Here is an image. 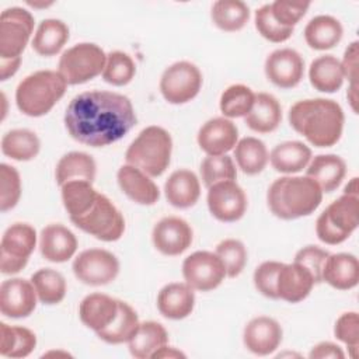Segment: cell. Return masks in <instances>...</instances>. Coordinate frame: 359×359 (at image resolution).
Segmentation results:
<instances>
[{
	"label": "cell",
	"mask_w": 359,
	"mask_h": 359,
	"mask_svg": "<svg viewBox=\"0 0 359 359\" xmlns=\"http://www.w3.org/2000/svg\"><path fill=\"white\" fill-rule=\"evenodd\" d=\"M130 100L112 91H84L72 98L65 114V126L79 143L102 147L122 139L135 125Z\"/></svg>",
	"instance_id": "6da1fadb"
},
{
	"label": "cell",
	"mask_w": 359,
	"mask_h": 359,
	"mask_svg": "<svg viewBox=\"0 0 359 359\" xmlns=\"http://www.w3.org/2000/svg\"><path fill=\"white\" fill-rule=\"evenodd\" d=\"M345 115L341 105L328 98H309L289 109L290 126L316 147H331L342 136Z\"/></svg>",
	"instance_id": "7a4b0ae2"
},
{
	"label": "cell",
	"mask_w": 359,
	"mask_h": 359,
	"mask_svg": "<svg viewBox=\"0 0 359 359\" xmlns=\"http://www.w3.org/2000/svg\"><path fill=\"white\" fill-rule=\"evenodd\" d=\"M323 201L320 185L309 177H280L268 188L266 202L271 212L282 220L311 215Z\"/></svg>",
	"instance_id": "3957f363"
},
{
	"label": "cell",
	"mask_w": 359,
	"mask_h": 359,
	"mask_svg": "<svg viewBox=\"0 0 359 359\" xmlns=\"http://www.w3.org/2000/svg\"><path fill=\"white\" fill-rule=\"evenodd\" d=\"M66 80L59 72L38 70L22 79L15 90V104L28 116H42L65 95Z\"/></svg>",
	"instance_id": "277c9868"
},
{
	"label": "cell",
	"mask_w": 359,
	"mask_h": 359,
	"mask_svg": "<svg viewBox=\"0 0 359 359\" xmlns=\"http://www.w3.org/2000/svg\"><path fill=\"white\" fill-rule=\"evenodd\" d=\"M172 151L171 135L161 126H147L129 144L125 160L149 177H160L170 165Z\"/></svg>",
	"instance_id": "5b68a950"
},
{
	"label": "cell",
	"mask_w": 359,
	"mask_h": 359,
	"mask_svg": "<svg viewBox=\"0 0 359 359\" xmlns=\"http://www.w3.org/2000/svg\"><path fill=\"white\" fill-rule=\"evenodd\" d=\"M358 196L342 194L317 217L316 233L318 240L328 245L344 243L358 227Z\"/></svg>",
	"instance_id": "8992f818"
},
{
	"label": "cell",
	"mask_w": 359,
	"mask_h": 359,
	"mask_svg": "<svg viewBox=\"0 0 359 359\" xmlns=\"http://www.w3.org/2000/svg\"><path fill=\"white\" fill-rule=\"evenodd\" d=\"M72 223L101 241H116L125 231V219L118 208L104 194L97 195L93 205L80 216L70 217Z\"/></svg>",
	"instance_id": "52a82bcc"
},
{
	"label": "cell",
	"mask_w": 359,
	"mask_h": 359,
	"mask_svg": "<svg viewBox=\"0 0 359 359\" xmlns=\"http://www.w3.org/2000/svg\"><path fill=\"white\" fill-rule=\"evenodd\" d=\"M105 62L107 55L98 45L81 42L62 53L57 72L67 84H83L101 74L105 67Z\"/></svg>",
	"instance_id": "ba28073f"
},
{
	"label": "cell",
	"mask_w": 359,
	"mask_h": 359,
	"mask_svg": "<svg viewBox=\"0 0 359 359\" xmlns=\"http://www.w3.org/2000/svg\"><path fill=\"white\" fill-rule=\"evenodd\" d=\"M36 245V231L28 223H14L0 243V271L4 275L18 273L25 268Z\"/></svg>",
	"instance_id": "9c48e42d"
},
{
	"label": "cell",
	"mask_w": 359,
	"mask_h": 359,
	"mask_svg": "<svg viewBox=\"0 0 359 359\" xmlns=\"http://www.w3.org/2000/svg\"><path fill=\"white\" fill-rule=\"evenodd\" d=\"M202 87V73L196 65L181 60L168 66L160 79V91L170 104H185L194 100Z\"/></svg>",
	"instance_id": "30bf717a"
},
{
	"label": "cell",
	"mask_w": 359,
	"mask_h": 359,
	"mask_svg": "<svg viewBox=\"0 0 359 359\" xmlns=\"http://www.w3.org/2000/svg\"><path fill=\"white\" fill-rule=\"evenodd\" d=\"M32 14L21 7L6 8L0 15V59L21 57L32 31Z\"/></svg>",
	"instance_id": "8fae6325"
},
{
	"label": "cell",
	"mask_w": 359,
	"mask_h": 359,
	"mask_svg": "<svg viewBox=\"0 0 359 359\" xmlns=\"http://www.w3.org/2000/svg\"><path fill=\"white\" fill-rule=\"evenodd\" d=\"M72 269L80 282L90 286H104L118 276L119 261L107 250L90 248L76 257Z\"/></svg>",
	"instance_id": "7c38bea8"
},
{
	"label": "cell",
	"mask_w": 359,
	"mask_h": 359,
	"mask_svg": "<svg viewBox=\"0 0 359 359\" xmlns=\"http://www.w3.org/2000/svg\"><path fill=\"white\" fill-rule=\"evenodd\" d=\"M185 282L199 292H209L220 286L227 276L222 259L210 251H195L182 262Z\"/></svg>",
	"instance_id": "4fadbf2b"
},
{
	"label": "cell",
	"mask_w": 359,
	"mask_h": 359,
	"mask_svg": "<svg viewBox=\"0 0 359 359\" xmlns=\"http://www.w3.org/2000/svg\"><path fill=\"white\" fill-rule=\"evenodd\" d=\"M208 208L213 217L231 223L240 220L247 210V195L236 181H220L208 188Z\"/></svg>",
	"instance_id": "5bb4252c"
},
{
	"label": "cell",
	"mask_w": 359,
	"mask_h": 359,
	"mask_svg": "<svg viewBox=\"0 0 359 359\" xmlns=\"http://www.w3.org/2000/svg\"><path fill=\"white\" fill-rule=\"evenodd\" d=\"M266 79L279 88L296 87L304 74V60L292 48L273 50L265 60Z\"/></svg>",
	"instance_id": "9a60e30c"
},
{
	"label": "cell",
	"mask_w": 359,
	"mask_h": 359,
	"mask_svg": "<svg viewBox=\"0 0 359 359\" xmlns=\"http://www.w3.org/2000/svg\"><path fill=\"white\" fill-rule=\"evenodd\" d=\"M194 231L188 222L177 216H167L158 220L151 231V240L157 251L175 257L182 254L192 244Z\"/></svg>",
	"instance_id": "2e32d148"
},
{
	"label": "cell",
	"mask_w": 359,
	"mask_h": 359,
	"mask_svg": "<svg viewBox=\"0 0 359 359\" xmlns=\"http://www.w3.org/2000/svg\"><path fill=\"white\" fill-rule=\"evenodd\" d=\"M36 290L31 280L7 279L0 286V311L10 318L28 317L36 306Z\"/></svg>",
	"instance_id": "e0dca14e"
},
{
	"label": "cell",
	"mask_w": 359,
	"mask_h": 359,
	"mask_svg": "<svg viewBox=\"0 0 359 359\" xmlns=\"http://www.w3.org/2000/svg\"><path fill=\"white\" fill-rule=\"evenodd\" d=\"M282 337L283 331L276 320L266 316H258L245 325L243 342L254 355L266 356L278 349Z\"/></svg>",
	"instance_id": "ac0fdd59"
},
{
	"label": "cell",
	"mask_w": 359,
	"mask_h": 359,
	"mask_svg": "<svg viewBox=\"0 0 359 359\" xmlns=\"http://www.w3.org/2000/svg\"><path fill=\"white\" fill-rule=\"evenodd\" d=\"M238 129L229 118L219 116L206 121L198 132V144L208 156L226 154L237 144Z\"/></svg>",
	"instance_id": "d6986e66"
},
{
	"label": "cell",
	"mask_w": 359,
	"mask_h": 359,
	"mask_svg": "<svg viewBox=\"0 0 359 359\" xmlns=\"http://www.w3.org/2000/svg\"><path fill=\"white\" fill-rule=\"evenodd\" d=\"M314 285L313 275L303 265L294 261L292 264H283L276 280L278 299L287 303H299L310 294Z\"/></svg>",
	"instance_id": "ffe728a7"
},
{
	"label": "cell",
	"mask_w": 359,
	"mask_h": 359,
	"mask_svg": "<svg viewBox=\"0 0 359 359\" xmlns=\"http://www.w3.org/2000/svg\"><path fill=\"white\" fill-rule=\"evenodd\" d=\"M116 180L122 192L139 205L150 206L160 198V191L154 181L146 172L130 164L119 167Z\"/></svg>",
	"instance_id": "44dd1931"
},
{
	"label": "cell",
	"mask_w": 359,
	"mask_h": 359,
	"mask_svg": "<svg viewBox=\"0 0 359 359\" xmlns=\"http://www.w3.org/2000/svg\"><path fill=\"white\" fill-rule=\"evenodd\" d=\"M39 250L42 257L50 262H66L77 250V238L63 224H48L41 231Z\"/></svg>",
	"instance_id": "7402d4cb"
},
{
	"label": "cell",
	"mask_w": 359,
	"mask_h": 359,
	"mask_svg": "<svg viewBox=\"0 0 359 359\" xmlns=\"http://www.w3.org/2000/svg\"><path fill=\"white\" fill-rule=\"evenodd\" d=\"M195 306L194 289L185 282H172L161 287L157 294V309L160 314L170 320L188 317Z\"/></svg>",
	"instance_id": "603a6c76"
},
{
	"label": "cell",
	"mask_w": 359,
	"mask_h": 359,
	"mask_svg": "<svg viewBox=\"0 0 359 359\" xmlns=\"http://www.w3.org/2000/svg\"><path fill=\"white\" fill-rule=\"evenodd\" d=\"M118 309L119 300L104 293H91L81 300L79 316L86 327L98 332L114 321Z\"/></svg>",
	"instance_id": "cb8c5ba5"
},
{
	"label": "cell",
	"mask_w": 359,
	"mask_h": 359,
	"mask_svg": "<svg viewBox=\"0 0 359 359\" xmlns=\"http://www.w3.org/2000/svg\"><path fill=\"white\" fill-rule=\"evenodd\" d=\"M323 282L339 290H349L359 282V262L353 254H330L324 262Z\"/></svg>",
	"instance_id": "d4e9b609"
},
{
	"label": "cell",
	"mask_w": 359,
	"mask_h": 359,
	"mask_svg": "<svg viewBox=\"0 0 359 359\" xmlns=\"http://www.w3.org/2000/svg\"><path fill=\"white\" fill-rule=\"evenodd\" d=\"M164 194L170 205L178 209L194 206L201 196V184L191 170H175L164 184Z\"/></svg>",
	"instance_id": "484cf974"
},
{
	"label": "cell",
	"mask_w": 359,
	"mask_h": 359,
	"mask_svg": "<svg viewBox=\"0 0 359 359\" xmlns=\"http://www.w3.org/2000/svg\"><path fill=\"white\" fill-rule=\"evenodd\" d=\"M346 174V164L337 154H318L310 160L306 177L314 180L323 192L335 191Z\"/></svg>",
	"instance_id": "4316f807"
},
{
	"label": "cell",
	"mask_w": 359,
	"mask_h": 359,
	"mask_svg": "<svg viewBox=\"0 0 359 359\" xmlns=\"http://www.w3.org/2000/svg\"><path fill=\"white\" fill-rule=\"evenodd\" d=\"M282 121V108L279 101L268 93L255 94L251 111L244 116L245 125L258 133L273 132Z\"/></svg>",
	"instance_id": "83f0119b"
},
{
	"label": "cell",
	"mask_w": 359,
	"mask_h": 359,
	"mask_svg": "<svg viewBox=\"0 0 359 359\" xmlns=\"http://www.w3.org/2000/svg\"><path fill=\"white\" fill-rule=\"evenodd\" d=\"M311 160V149L299 140H289L276 144L269 161L275 171L283 174H294L309 165Z\"/></svg>",
	"instance_id": "f1b7e54d"
},
{
	"label": "cell",
	"mask_w": 359,
	"mask_h": 359,
	"mask_svg": "<svg viewBox=\"0 0 359 359\" xmlns=\"http://www.w3.org/2000/svg\"><path fill=\"white\" fill-rule=\"evenodd\" d=\"M344 28L332 15H317L304 28L306 43L316 50H327L338 45L342 39Z\"/></svg>",
	"instance_id": "f546056e"
},
{
	"label": "cell",
	"mask_w": 359,
	"mask_h": 359,
	"mask_svg": "<svg viewBox=\"0 0 359 359\" xmlns=\"http://www.w3.org/2000/svg\"><path fill=\"white\" fill-rule=\"evenodd\" d=\"M341 62L332 55H323L314 59L309 67L310 84L321 93H335L344 84Z\"/></svg>",
	"instance_id": "4dcf8cb0"
},
{
	"label": "cell",
	"mask_w": 359,
	"mask_h": 359,
	"mask_svg": "<svg viewBox=\"0 0 359 359\" xmlns=\"http://www.w3.org/2000/svg\"><path fill=\"white\" fill-rule=\"evenodd\" d=\"M95 174L97 164L94 158L84 151H70L65 154L57 161L55 170L56 184L59 187L74 180L93 182L95 180Z\"/></svg>",
	"instance_id": "1f68e13d"
},
{
	"label": "cell",
	"mask_w": 359,
	"mask_h": 359,
	"mask_svg": "<svg viewBox=\"0 0 359 359\" xmlns=\"http://www.w3.org/2000/svg\"><path fill=\"white\" fill-rule=\"evenodd\" d=\"M168 344V334L163 324L157 321H144L139 324L137 331L129 339V352L136 359H147Z\"/></svg>",
	"instance_id": "d6a6232c"
},
{
	"label": "cell",
	"mask_w": 359,
	"mask_h": 359,
	"mask_svg": "<svg viewBox=\"0 0 359 359\" xmlns=\"http://www.w3.org/2000/svg\"><path fill=\"white\" fill-rule=\"evenodd\" d=\"M69 39V27L57 18L43 20L34 35L32 49L45 57L53 56L62 50Z\"/></svg>",
	"instance_id": "836d02e7"
},
{
	"label": "cell",
	"mask_w": 359,
	"mask_h": 359,
	"mask_svg": "<svg viewBox=\"0 0 359 359\" xmlns=\"http://www.w3.org/2000/svg\"><path fill=\"white\" fill-rule=\"evenodd\" d=\"M234 158L244 174L255 175L266 167L269 154L262 140L247 136L237 142L234 147Z\"/></svg>",
	"instance_id": "e575fe53"
},
{
	"label": "cell",
	"mask_w": 359,
	"mask_h": 359,
	"mask_svg": "<svg viewBox=\"0 0 359 359\" xmlns=\"http://www.w3.org/2000/svg\"><path fill=\"white\" fill-rule=\"evenodd\" d=\"M41 142L29 129H13L1 137V151L17 161H29L39 153Z\"/></svg>",
	"instance_id": "d590c367"
},
{
	"label": "cell",
	"mask_w": 359,
	"mask_h": 359,
	"mask_svg": "<svg viewBox=\"0 0 359 359\" xmlns=\"http://www.w3.org/2000/svg\"><path fill=\"white\" fill-rule=\"evenodd\" d=\"M139 318L136 311L125 302L119 300L118 314L114 321L105 327L104 330L95 332L100 339L107 344L118 345L123 342H129V339L135 335L139 328Z\"/></svg>",
	"instance_id": "8d00e7d4"
},
{
	"label": "cell",
	"mask_w": 359,
	"mask_h": 359,
	"mask_svg": "<svg viewBox=\"0 0 359 359\" xmlns=\"http://www.w3.org/2000/svg\"><path fill=\"white\" fill-rule=\"evenodd\" d=\"M213 24L226 32H236L245 27L250 20V8L240 0H217L212 6Z\"/></svg>",
	"instance_id": "74e56055"
},
{
	"label": "cell",
	"mask_w": 359,
	"mask_h": 359,
	"mask_svg": "<svg viewBox=\"0 0 359 359\" xmlns=\"http://www.w3.org/2000/svg\"><path fill=\"white\" fill-rule=\"evenodd\" d=\"M1 344L0 353L7 358H25L36 346V335L20 325H8L6 323L0 324Z\"/></svg>",
	"instance_id": "f35d334b"
},
{
	"label": "cell",
	"mask_w": 359,
	"mask_h": 359,
	"mask_svg": "<svg viewBox=\"0 0 359 359\" xmlns=\"http://www.w3.org/2000/svg\"><path fill=\"white\" fill-rule=\"evenodd\" d=\"M62 202L69 213V217H76L83 215L95 201L98 192L93 187V182L74 180L63 184L60 187Z\"/></svg>",
	"instance_id": "ab89813d"
},
{
	"label": "cell",
	"mask_w": 359,
	"mask_h": 359,
	"mask_svg": "<svg viewBox=\"0 0 359 359\" xmlns=\"http://www.w3.org/2000/svg\"><path fill=\"white\" fill-rule=\"evenodd\" d=\"M38 299L43 304H57L66 296V280L63 275L52 268H41L31 276Z\"/></svg>",
	"instance_id": "60d3db41"
},
{
	"label": "cell",
	"mask_w": 359,
	"mask_h": 359,
	"mask_svg": "<svg viewBox=\"0 0 359 359\" xmlns=\"http://www.w3.org/2000/svg\"><path fill=\"white\" fill-rule=\"evenodd\" d=\"M254 91L244 84L229 86L220 95V111L224 118H241L245 116L254 104Z\"/></svg>",
	"instance_id": "b9f144b4"
},
{
	"label": "cell",
	"mask_w": 359,
	"mask_h": 359,
	"mask_svg": "<svg viewBox=\"0 0 359 359\" xmlns=\"http://www.w3.org/2000/svg\"><path fill=\"white\" fill-rule=\"evenodd\" d=\"M136 73V65L133 59L122 52L114 50L107 55L105 67L102 70V79L108 84L122 87L129 84Z\"/></svg>",
	"instance_id": "7bdbcfd3"
},
{
	"label": "cell",
	"mask_w": 359,
	"mask_h": 359,
	"mask_svg": "<svg viewBox=\"0 0 359 359\" xmlns=\"http://www.w3.org/2000/svg\"><path fill=\"white\" fill-rule=\"evenodd\" d=\"M201 177L206 188L220 181H234L237 178V170L234 161L227 154L208 156L201 163Z\"/></svg>",
	"instance_id": "ee69618b"
},
{
	"label": "cell",
	"mask_w": 359,
	"mask_h": 359,
	"mask_svg": "<svg viewBox=\"0 0 359 359\" xmlns=\"http://www.w3.org/2000/svg\"><path fill=\"white\" fill-rule=\"evenodd\" d=\"M215 254L222 259L230 278L238 276L247 264V248L236 238H226L216 245Z\"/></svg>",
	"instance_id": "f6af8a7d"
},
{
	"label": "cell",
	"mask_w": 359,
	"mask_h": 359,
	"mask_svg": "<svg viewBox=\"0 0 359 359\" xmlns=\"http://www.w3.org/2000/svg\"><path fill=\"white\" fill-rule=\"evenodd\" d=\"M255 28L269 42L280 43L287 41L294 28L280 25L272 15L271 4H264L255 11Z\"/></svg>",
	"instance_id": "bcb514c9"
},
{
	"label": "cell",
	"mask_w": 359,
	"mask_h": 359,
	"mask_svg": "<svg viewBox=\"0 0 359 359\" xmlns=\"http://www.w3.org/2000/svg\"><path fill=\"white\" fill-rule=\"evenodd\" d=\"M21 196V178L15 167L0 164V210L13 209Z\"/></svg>",
	"instance_id": "7dc6e473"
},
{
	"label": "cell",
	"mask_w": 359,
	"mask_h": 359,
	"mask_svg": "<svg viewBox=\"0 0 359 359\" xmlns=\"http://www.w3.org/2000/svg\"><path fill=\"white\" fill-rule=\"evenodd\" d=\"M335 338L344 342L351 351L349 355L356 358L359 346V316L356 311H348L338 317L334 327Z\"/></svg>",
	"instance_id": "c3c4849f"
},
{
	"label": "cell",
	"mask_w": 359,
	"mask_h": 359,
	"mask_svg": "<svg viewBox=\"0 0 359 359\" xmlns=\"http://www.w3.org/2000/svg\"><path fill=\"white\" fill-rule=\"evenodd\" d=\"M282 265L279 261H265L254 271L255 289L268 299H278L276 280Z\"/></svg>",
	"instance_id": "681fc988"
},
{
	"label": "cell",
	"mask_w": 359,
	"mask_h": 359,
	"mask_svg": "<svg viewBox=\"0 0 359 359\" xmlns=\"http://www.w3.org/2000/svg\"><path fill=\"white\" fill-rule=\"evenodd\" d=\"M310 7L309 1H285L276 0L271 3V11L273 18L283 27L294 28L302 17L307 13Z\"/></svg>",
	"instance_id": "f907efd6"
},
{
	"label": "cell",
	"mask_w": 359,
	"mask_h": 359,
	"mask_svg": "<svg viewBox=\"0 0 359 359\" xmlns=\"http://www.w3.org/2000/svg\"><path fill=\"white\" fill-rule=\"evenodd\" d=\"M328 255H330L328 251H325L317 245H307L296 252L294 262H297V264L303 265L306 269H309L310 273L313 275L316 283H321L323 282V278H321L323 266H324V262Z\"/></svg>",
	"instance_id": "816d5d0a"
},
{
	"label": "cell",
	"mask_w": 359,
	"mask_h": 359,
	"mask_svg": "<svg viewBox=\"0 0 359 359\" xmlns=\"http://www.w3.org/2000/svg\"><path fill=\"white\" fill-rule=\"evenodd\" d=\"M358 41H353L348 48L345 49L344 59L341 62V67L344 72V77L348 79L349 86H356L358 81Z\"/></svg>",
	"instance_id": "f5cc1de1"
},
{
	"label": "cell",
	"mask_w": 359,
	"mask_h": 359,
	"mask_svg": "<svg viewBox=\"0 0 359 359\" xmlns=\"http://www.w3.org/2000/svg\"><path fill=\"white\" fill-rule=\"evenodd\" d=\"M309 358L311 359H344L345 358V353L344 351L341 349L339 345L334 344V342H328V341H324V342H320L317 344L309 353Z\"/></svg>",
	"instance_id": "db71d44e"
},
{
	"label": "cell",
	"mask_w": 359,
	"mask_h": 359,
	"mask_svg": "<svg viewBox=\"0 0 359 359\" xmlns=\"http://www.w3.org/2000/svg\"><path fill=\"white\" fill-rule=\"evenodd\" d=\"M21 65V57L15 59H0V80L6 81L14 76Z\"/></svg>",
	"instance_id": "11a10c76"
},
{
	"label": "cell",
	"mask_w": 359,
	"mask_h": 359,
	"mask_svg": "<svg viewBox=\"0 0 359 359\" xmlns=\"http://www.w3.org/2000/svg\"><path fill=\"white\" fill-rule=\"evenodd\" d=\"M151 358H153V359H160V358L175 359V358H185V353L181 352V351H178L177 348L164 345V346H161L160 349H157V351L151 355Z\"/></svg>",
	"instance_id": "9f6ffc18"
},
{
	"label": "cell",
	"mask_w": 359,
	"mask_h": 359,
	"mask_svg": "<svg viewBox=\"0 0 359 359\" xmlns=\"http://www.w3.org/2000/svg\"><path fill=\"white\" fill-rule=\"evenodd\" d=\"M346 97H348V101L351 102L352 109L356 112V111H358V107H356V101H358V84H356V86H349L348 93H346Z\"/></svg>",
	"instance_id": "6f0895ef"
},
{
	"label": "cell",
	"mask_w": 359,
	"mask_h": 359,
	"mask_svg": "<svg viewBox=\"0 0 359 359\" xmlns=\"http://www.w3.org/2000/svg\"><path fill=\"white\" fill-rule=\"evenodd\" d=\"M344 194L358 196V177H353L349 180V182L344 188Z\"/></svg>",
	"instance_id": "680465c9"
},
{
	"label": "cell",
	"mask_w": 359,
	"mask_h": 359,
	"mask_svg": "<svg viewBox=\"0 0 359 359\" xmlns=\"http://www.w3.org/2000/svg\"><path fill=\"white\" fill-rule=\"evenodd\" d=\"M28 4H29V6H32V7H36V8H39V7L45 8V7L52 6V3H35V1H28Z\"/></svg>",
	"instance_id": "91938a15"
},
{
	"label": "cell",
	"mask_w": 359,
	"mask_h": 359,
	"mask_svg": "<svg viewBox=\"0 0 359 359\" xmlns=\"http://www.w3.org/2000/svg\"><path fill=\"white\" fill-rule=\"evenodd\" d=\"M50 355H65V356H70L67 352H55V351H52V352H48V353H45L43 356H50Z\"/></svg>",
	"instance_id": "94428289"
}]
</instances>
